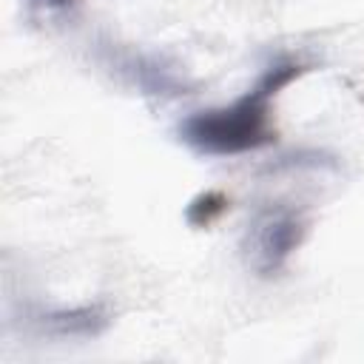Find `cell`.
Here are the masks:
<instances>
[{"mask_svg":"<svg viewBox=\"0 0 364 364\" xmlns=\"http://www.w3.org/2000/svg\"><path fill=\"white\" fill-rule=\"evenodd\" d=\"M301 74V63L287 57L276 60L264 68L256 85L236 102L188 117L179 125L182 142L208 156H236L270 145L276 139V131L270 125V100Z\"/></svg>","mask_w":364,"mask_h":364,"instance_id":"6da1fadb","label":"cell"},{"mask_svg":"<svg viewBox=\"0 0 364 364\" xmlns=\"http://www.w3.org/2000/svg\"><path fill=\"white\" fill-rule=\"evenodd\" d=\"M304 233H307L304 219L290 208H270L259 213L247 236V253L256 273L259 276L279 273L301 245Z\"/></svg>","mask_w":364,"mask_h":364,"instance_id":"7a4b0ae2","label":"cell"},{"mask_svg":"<svg viewBox=\"0 0 364 364\" xmlns=\"http://www.w3.org/2000/svg\"><path fill=\"white\" fill-rule=\"evenodd\" d=\"M43 324L57 336H97L108 324V316L100 304H85L74 310H54L43 316Z\"/></svg>","mask_w":364,"mask_h":364,"instance_id":"3957f363","label":"cell"},{"mask_svg":"<svg viewBox=\"0 0 364 364\" xmlns=\"http://www.w3.org/2000/svg\"><path fill=\"white\" fill-rule=\"evenodd\" d=\"M228 205H230V199L222 191H205V193H199V196L191 199V205L185 210V219L193 228H210L228 210Z\"/></svg>","mask_w":364,"mask_h":364,"instance_id":"277c9868","label":"cell"},{"mask_svg":"<svg viewBox=\"0 0 364 364\" xmlns=\"http://www.w3.org/2000/svg\"><path fill=\"white\" fill-rule=\"evenodd\" d=\"M37 3H43L48 9H68V6H74V0H37Z\"/></svg>","mask_w":364,"mask_h":364,"instance_id":"5b68a950","label":"cell"}]
</instances>
